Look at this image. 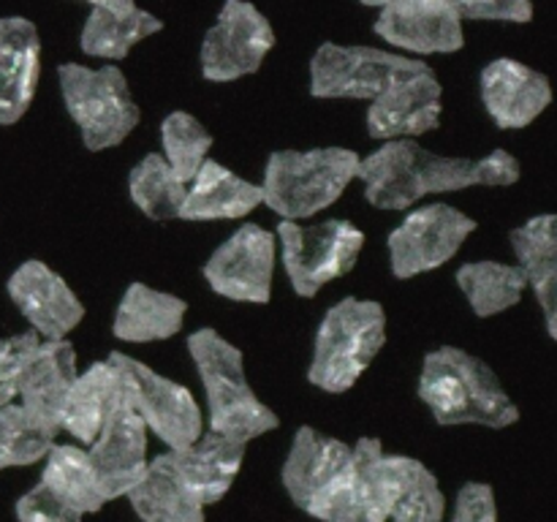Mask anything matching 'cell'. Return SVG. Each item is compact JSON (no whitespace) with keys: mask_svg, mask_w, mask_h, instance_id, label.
Segmentation results:
<instances>
[{"mask_svg":"<svg viewBox=\"0 0 557 522\" xmlns=\"http://www.w3.org/2000/svg\"><path fill=\"white\" fill-rule=\"evenodd\" d=\"M457 286L468 297L473 313L479 319H490L504 310L515 308L525 294V272L517 264L504 261H471L457 270Z\"/></svg>","mask_w":557,"mask_h":522,"instance_id":"30","label":"cell"},{"mask_svg":"<svg viewBox=\"0 0 557 522\" xmlns=\"http://www.w3.org/2000/svg\"><path fill=\"white\" fill-rule=\"evenodd\" d=\"M386 343V313L375 299L346 297L326 310L315 332L308 378L330 395L351 389Z\"/></svg>","mask_w":557,"mask_h":522,"instance_id":"5","label":"cell"},{"mask_svg":"<svg viewBox=\"0 0 557 522\" xmlns=\"http://www.w3.org/2000/svg\"><path fill=\"white\" fill-rule=\"evenodd\" d=\"M422 60L403 58L373 47L321 44L310 63V92L315 98H368L375 101L397 79L417 74Z\"/></svg>","mask_w":557,"mask_h":522,"instance_id":"9","label":"cell"},{"mask_svg":"<svg viewBox=\"0 0 557 522\" xmlns=\"http://www.w3.org/2000/svg\"><path fill=\"white\" fill-rule=\"evenodd\" d=\"M58 430L33 417L20 402L0 408V471L44 460L54 446Z\"/></svg>","mask_w":557,"mask_h":522,"instance_id":"33","label":"cell"},{"mask_svg":"<svg viewBox=\"0 0 557 522\" xmlns=\"http://www.w3.org/2000/svg\"><path fill=\"white\" fill-rule=\"evenodd\" d=\"M92 9H109V11H128L134 9V0H87Z\"/></svg>","mask_w":557,"mask_h":522,"instance_id":"39","label":"cell"},{"mask_svg":"<svg viewBox=\"0 0 557 522\" xmlns=\"http://www.w3.org/2000/svg\"><path fill=\"white\" fill-rule=\"evenodd\" d=\"M419 397L438 424H484L504 430L520 419V408L493 368L455 346L424 357Z\"/></svg>","mask_w":557,"mask_h":522,"instance_id":"2","label":"cell"},{"mask_svg":"<svg viewBox=\"0 0 557 522\" xmlns=\"http://www.w3.org/2000/svg\"><path fill=\"white\" fill-rule=\"evenodd\" d=\"M509 239L517 266L536 294L547 335L557 343V215L544 212L528 217L522 226L511 228Z\"/></svg>","mask_w":557,"mask_h":522,"instance_id":"22","label":"cell"},{"mask_svg":"<svg viewBox=\"0 0 557 522\" xmlns=\"http://www.w3.org/2000/svg\"><path fill=\"white\" fill-rule=\"evenodd\" d=\"M174 468L201 506L218 504L232 489L245 460V444L207 433L183 451H169Z\"/></svg>","mask_w":557,"mask_h":522,"instance_id":"25","label":"cell"},{"mask_svg":"<svg viewBox=\"0 0 557 522\" xmlns=\"http://www.w3.org/2000/svg\"><path fill=\"white\" fill-rule=\"evenodd\" d=\"M462 20H500L525 25L533 20L531 0H449Z\"/></svg>","mask_w":557,"mask_h":522,"instance_id":"37","label":"cell"},{"mask_svg":"<svg viewBox=\"0 0 557 522\" xmlns=\"http://www.w3.org/2000/svg\"><path fill=\"white\" fill-rule=\"evenodd\" d=\"M16 520L20 522H82L79 511L74 506L65 504L58 493L47 487L44 482H38L36 487L27 489L14 506Z\"/></svg>","mask_w":557,"mask_h":522,"instance_id":"36","label":"cell"},{"mask_svg":"<svg viewBox=\"0 0 557 522\" xmlns=\"http://www.w3.org/2000/svg\"><path fill=\"white\" fill-rule=\"evenodd\" d=\"M451 522H498V504L490 484L468 482L457 493Z\"/></svg>","mask_w":557,"mask_h":522,"instance_id":"38","label":"cell"},{"mask_svg":"<svg viewBox=\"0 0 557 522\" xmlns=\"http://www.w3.org/2000/svg\"><path fill=\"white\" fill-rule=\"evenodd\" d=\"M125 395L123 378L112 362H92L76 375L60 408V430L90 446Z\"/></svg>","mask_w":557,"mask_h":522,"instance_id":"23","label":"cell"},{"mask_svg":"<svg viewBox=\"0 0 557 522\" xmlns=\"http://www.w3.org/2000/svg\"><path fill=\"white\" fill-rule=\"evenodd\" d=\"M41 74V38L25 16L0 20V125L25 117Z\"/></svg>","mask_w":557,"mask_h":522,"instance_id":"20","label":"cell"},{"mask_svg":"<svg viewBox=\"0 0 557 522\" xmlns=\"http://www.w3.org/2000/svg\"><path fill=\"white\" fill-rule=\"evenodd\" d=\"M36 332H25V335L0 337V408L16 400V384L25 370L27 359L38 348Z\"/></svg>","mask_w":557,"mask_h":522,"instance_id":"35","label":"cell"},{"mask_svg":"<svg viewBox=\"0 0 557 522\" xmlns=\"http://www.w3.org/2000/svg\"><path fill=\"white\" fill-rule=\"evenodd\" d=\"M141 522H205V506L174 468L172 455H158L128 493Z\"/></svg>","mask_w":557,"mask_h":522,"instance_id":"27","label":"cell"},{"mask_svg":"<svg viewBox=\"0 0 557 522\" xmlns=\"http://www.w3.org/2000/svg\"><path fill=\"white\" fill-rule=\"evenodd\" d=\"M185 310H188L185 299L158 291L145 283H131L114 310L112 332L123 343L166 340L183 330Z\"/></svg>","mask_w":557,"mask_h":522,"instance_id":"26","label":"cell"},{"mask_svg":"<svg viewBox=\"0 0 557 522\" xmlns=\"http://www.w3.org/2000/svg\"><path fill=\"white\" fill-rule=\"evenodd\" d=\"M161 27L163 22L156 14L136 9V5L128 11L92 9L82 27V52H87L90 58L123 60L136 44L150 38Z\"/></svg>","mask_w":557,"mask_h":522,"instance_id":"29","label":"cell"},{"mask_svg":"<svg viewBox=\"0 0 557 522\" xmlns=\"http://www.w3.org/2000/svg\"><path fill=\"white\" fill-rule=\"evenodd\" d=\"M341 482L308 511L321 522H386L389 520V471L379 438H359Z\"/></svg>","mask_w":557,"mask_h":522,"instance_id":"13","label":"cell"},{"mask_svg":"<svg viewBox=\"0 0 557 522\" xmlns=\"http://www.w3.org/2000/svg\"><path fill=\"white\" fill-rule=\"evenodd\" d=\"M392 522H446V498L438 478L424 462L406 455H386Z\"/></svg>","mask_w":557,"mask_h":522,"instance_id":"28","label":"cell"},{"mask_svg":"<svg viewBox=\"0 0 557 522\" xmlns=\"http://www.w3.org/2000/svg\"><path fill=\"white\" fill-rule=\"evenodd\" d=\"M76 351L69 340H41L16 384V402L60 433V408L76 381Z\"/></svg>","mask_w":557,"mask_h":522,"instance_id":"21","label":"cell"},{"mask_svg":"<svg viewBox=\"0 0 557 522\" xmlns=\"http://www.w3.org/2000/svg\"><path fill=\"white\" fill-rule=\"evenodd\" d=\"M275 237L288 283L305 299L348 275L364 248V232L351 221H324L315 226L281 221Z\"/></svg>","mask_w":557,"mask_h":522,"instance_id":"7","label":"cell"},{"mask_svg":"<svg viewBox=\"0 0 557 522\" xmlns=\"http://www.w3.org/2000/svg\"><path fill=\"white\" fill-rule=\"evenodd\" d=\"M5 291L44 340H65V335L85 319L82 299L47 261H22L5 281Z\"/></svg>","mask_w":557,"mask_h":522,"instance_id":"14","label":"cell"},{"mask_svg":"<svg viewBox=\"0 0 557 522\" xmlns=\"http://www.w3.org/2000/svg\"><path fill=\"white\" fill-rule=\"evenodd\" d=\"M259 204V185L248 183L232 169L207 158L205 166L188 183L180 217L183 221H234V217L250 215Z\"/></svg>","mask_w":557,"mask_h":522,"instance_id":"24","label":"cell"},{"mask_svg":"<svg viewBox=\"0 0 557 522\" xmlns=\"http://www.w3.org/2000/svg\"><path fill=\"white\" fill-rule=\"evenodd\" d=\"M362 158L346 147L319 150H277L267 158L261 201L283 221L299 223L335 204L359 177Z\"/></svg>","mask_w":557,"mask_h":522,"instance_id":"4","label":"cell"},{"mask_svg":"<svg viewBox=\"0 0 557 522\" xmlns=\"http://www.w3.org/2000/svg\"><path fill=\"white\" fill-rule=\"evenodd\" d=\"M473 232H476V221L444 201L408 212L386 239L392 275L408 281L422 272L438 270L446 261L455 259L457 250Z\"/></svg>","mask_w":557,"mask_h":522,"instance_id":"10","label":"cell"},{"mask_svg":"<svg viewBox=\"0 0 557 522\" xmlns=\"http://www.w3.org/2000/svg\"><path fill=\"white\" fill-rule=\"evenodd\" d=\"M188 351L205 386L210 433L248 446L277 427V413L250 389L243 351L234 343L205 326L188 337Z\"/></svg>","mask_w":557,"mask_h":522,"instance_id":"3","label":"cell"},{"mask_svg":"<svg viewBox=\"0 0 557 522\" xmlns=\"http://www.w3.org/2000/svg\"><path fill=\"white\" fill-rule=\"evenodd\" d=\"M163 158L183 183H190L207 161L212 134L188 112H172L161 123Z\"/></svg>","mask_w":557,"mask_h":522,"instance_id":"34","label":"cell"},{"mask_svg":"<svg viewBox=\"0 0 557 522\" xmlns=\"http://www.w3.org/2000/svg\"><path fill=\"white\" fill-rule=\"evenodd\" d=\"M277 237L256 223L239 226L205 264V281L232 302L267 304L275 277Z\"/></svg>","mask_w":557,"mask_h":522,"instance_id":"12","label":"cell"},{"mask_svg":"<svg viewBox=\"0 0 557 522\" xmlns=\"http://www.w3.org/2000/svg\"><path fill=\"white\" fill-rule=\"evenodd\" d=\"M364 199L379 210H408L430 194H451L473 185L506 188L520 179V161L506 150L484 158L435 156L413 139L386 141L359 163Z\"/></svg>","mask_w":557,"mask_h":522,"instance_id":"1","label":"cell"},{"mask_svg":"<svg viewBox=\"0 0 557 522\" xmlns=\"http://www.w3.org/2000/svg\"><path fill=\"white\" fill-rule=\"evenodd\" d=\"M359 3H364V5H373V9H375V5H379V9H381V5H386V0H359Z\"/></svg>","mask_w":557,"mask_h":522,"instance_id":"40","label":"cell"},{"mask_svg":"<svg viewBox=\"0 0 557 522\" xmlns=\"http://www.w3.org/2000/svg\"><path fill=\"white\" fill-rule=\"evenodd\" d=\"M482 101L498 128L520 130L553 103V85L542 71L498 58L482 71Z\"/></svg>","mask_w":557,"mask_h":522,"instance_id":"19","label":"cell"},{"mask_svg":"<svg viewBox=\"0 0 557 522\" xmlns=\"http://www.w3.org/2000/svg\"><path fill=\"white\" fill-rule=\"evenodd\" d=\"M44 460L47 462H44L41 482L52 493H58L65 504L74 506L79 514H92L109 504L85 449L71 444H54Z\"/></svg>","mask_w":557,"mask_h":522,"instance_id":"31","label":"cell"},{"mask_svg":"<svg viewBox=\"0 0 557 522\" xmlns=\"http://www.w3.org/2000/svg\"><path fill=\"white\" fill-rule=\"evenodd\" d=\"M441 123V82L430 65L386 87L368 112V130L373 139H413Z\"/></svg>","mask_w":557,"mask_h":522,"instance_id":"17","label":"cell"},{"mask_svg":"<svg viewBox=\"0 0 557 522\" xmlns=\"http://www.w3.org/2000/svg\"><path fill=\"white\" fill-rule=\"evenodd\" d=\"M275 47V30L248 0H226L201 44V74L210 82H234L261 69Z\"/></svg>","mask_w":557,"mask_h":522,"instance_id":"11","label":"cell"},{"mask_svg":"<svg viewBox=\"0 0 557 522\" xmlns=\"http://www.w3.org/2000/svg\"><path fill=\"white\" fill-rule=\"evenodd\" d=\"M109 362L117 368L125 395L141 422L169 446V451L188 449L205 435V417L190 389H185L177 381L163 378L128 353L112 351Z\"/></svg>","mask_w":557,"mask_h":522,"instance_id":"8","label":"cell"},{"mask_svg":"<svg viewBox=\"0 0 557 522\" xmlns=\"http://www.w3.org/2000/svg\"><path fill=\"white\" fill-rule=\"evenodd\" d=\"M375 33L392 47L417 54L457 52L466 44L462 16L449 0H386Z\"/></svg>","mask_w":557,"mask_h":522,"instance_id":"16","label":"cell"},{"mask_svg":"<svg viewBox=\"0 0 557 522\" xmlns=\"http://www.w3.org/2000/svg\"><path fill=\"white\" fill-rule=\"evenodd\" d=\"M354 449L332 435L313 427H299L294 433L292 449L283 462V487L292 495L294 506L308 514L351 465Z\"/></svg>","mask_w":557,"mask_h":522,"instance_id":"18","label":"cell"},{"mask_svg":"<svg viewBox=\"0 0 557 522\" xmlns=\"http://www.w3.org/2000/svg\"><path fill=\"white\" fill-rule=\"evenodd\" d=\"M128 194L134 204L152 221H174L183 210L188 183H183L172 172L161 152H150L131 169Z\"/></svg>","mask_w":557,"mask_h":522,"instance_id":"32","label":"cell"},{"mask_svg":"<svg viewBox=\"0 0 557 522\" xmlns=\"http://www.w3.org/2000/svg\"><path fill=\"white\" fill-rule=\"evenodd\" d=\"M87 457L107 500L128 495L134 484L145 476L150 465L147 462V424L131 406L128 395H123V400L109 413L103 430L87 449Z\"/></svg>","mask_w":557,"mask_h":522,"instance_id":"15","label":"cell"},{"mask_svg":"<svg viewBox=\"0 0 557 522\" xmlns=\"http://www.w3.org/2000/svg\"><path fill=\"white\" fill-rule=\"evenodd\" d=\"M58 76L65 109L90 152L117 147L139 125V107L117 65L87 69L63 63L58 65Z\"/></svg>","mask_w":557,"mask_h":522,"instance_id":"6","label":"cell"}]
</instances>
